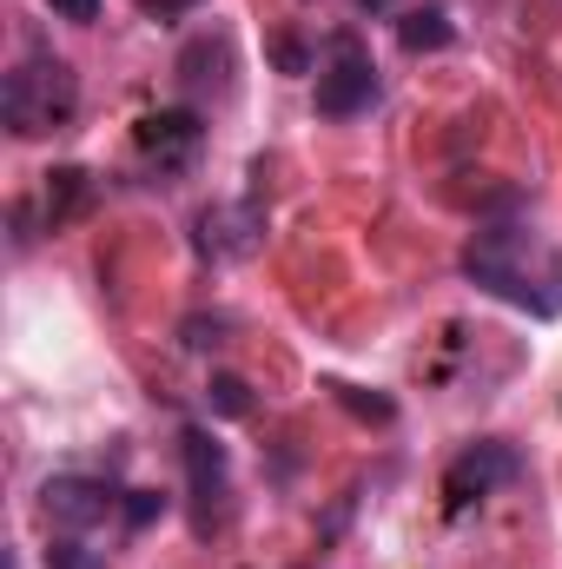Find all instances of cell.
<instances>
[{
  "instance_id": "cell-1",
  "label": "cell",
  "mask_w": 562,
  "mask_h": 569,
  "mask_svg": "<svg viewBox=\"0 0 562 569\" xmlns=\"http://www.w3.org/2000/svg\"><path fill=\"white\" fill-rule=\"evenodd\" d=\"M463 272L483 291L536 311V318H556L562 311V259L543 252V239L523 232V226H483L470 239V252H463Z\"/></svg>"
},
{
  "instance_id": "cell-13",
  "label": "cell",
  "mask_w": 562,
  "mask_h": 569,
  "mask_svg": "<svg viewBox=\"0 0 562 569\" xmlns=\"http://www.w3.org/2000/svg\"><path fill=\"white\" fill-rule=\"evenodd\" d=\"M152 517H165V497H159V490H127V523L145 530Z\"/></svg>"
},
{
  "instance_id": "cell-15",
  "label": "cell",
  "mask_w": 562,
  "mask_h": 569,
  "mask_svg": "<svg viewBox=\"0 0 562 569\" xmlns=\"http://www.w3.org/2000/svg\"><path fill=\"white\" fill-rule=\"evenodd\" d=\"M47 569H100V557H80V543H53Z\"/></svg>"
},
{
  "instance_id": "cell-6",
  "label": "cell",
  "mask_w": 562,
  "mask_h": 569,
  "mask_svg": "<svg viewBox=\"0 0 562 569\" xmlns=\"http://www.w3.org/2000/svg\"><path fill=\"white\" fill-rule=\"evenodd\" d=\"M145 166H159V172H179V166H192L199 159V146H205V127H199V113H145L140 133H133Z\"/></svg>"
},
{
  "instance_id": "cell-9",
  "label": "cell",
  "mask_w": 562,
  "mask_h": 569,
  "mask_svg": "<svg viewBox=\"0 0 562 569\" xmlns=\"http://www.w3.org/2000/svg\"><path fill=\"white\" fill-rule=\"evenodd\" d=\"M398 40H404V53H443L456 40V27L443 7H411V13H398Z\"/></svg>"
},
{
  "instance_id": "cell-16",
  "label": "cell",
  "mask_w": 562,
  "mask_h": 569,
  "mask_svg": "<svg viewBox=\"0 0 562 569\" xmlns=\"http://www.w3.org/2000/svg\"><path fill=\"white\" fill-rule=\"evenodd\" d=\"M272 60H279L284 73H304V47L298 40H272Z\"/></svg>"
},
{
  "instance_id": "cell-4",
  "label": "cell",
  "mask_w": 562,
  "mask_h": 569,
  "mask_svg": "<svg viewBox=\"0 0 562 569\" xmlns=\"http://www.w3.org/2000/svg\"><path fill=\"white\" fill-rule=\"evenodd\" d=\"M516 477V457L503 450V443H476V450H463L450 470H443V510L450 517H463L470 503H483L496 483H510Z\"/></svg>"
},
{
  "instance_id": "cell-17",
  "label": "cell",
  "mask_w": 562,
  "mask_h": 569,
  "mask_svg": "<svg viewBox=\"0 0 562 569\" xmlns=\"http://www.w3.org/2000/svg\"><path fill=\"white\" fill-rule=\"evenodd\" d=\"M192 7H205V0H145L152 20H179V13H192Z\"/></svg>"
},
{
  "instance_id": "cell-10",
  "label": "cell",
  "mask_w": 562,
  "mask_h": 569,
  "mask_svg": "<svg viewBox=\"0 0 562 569\" xmlns=\"http://www.w3.org/2000/svg\"><path fill=\"white\" fill-rule=\"evenodd\" d=\"M87 199H93V179H87L80 166H60V172H53V186H47V219H53V226H67V219H80V212H87Z\"/></svg>"
},
{
  "instance_id": "cell-7",
  "label": "cell",
  "mask_w": 562,
  "mask_h": 569,
  "mask_svg": "<svg viewBox=\"0 0 562 569\" xmlns=\"http://www.w3.org/2000/svg\"><path fill=\"white\" fill-rule=\"evenodd\" d=\"M259 206H205L199 212V252L205 259H245L259 246Z\"/></svg>"
},
{
  "instance_id": "cell-12",
  "label": "cell",
  "mask_w": 562,
  "mask_h": 569,
  "mask_svg": "<svg viewBox=\"0 0 562 569\" xmlns=\"http://www.w3.org/2000/svg\"><path fill=\"white\" fill-rule=\"evenodd\" d=\"M205 398H212V411H219V418H245V411H252V398H245V385H239V378H212V391H205Z\"/></svg>"
},
{
  "instance_id": "cell-14",
  "label": "cell",
  "mask_w": 562,
  "mask_h": 569,
  "mask_svg": "<svg viewBox=\"0 0 562 569\" xmlns=\"http://www.w3.org/2000/svg\"><path fill=\"white\" fill-rule=\"evenodd\" d=\"M53 20H73V27H93L100 20V0H47Z\"/></svg>"
},
{
  "instance_id": "cell-2",
  "label": "cell",
  "mask_w": 562,
  "mask_h": 569,
  "mask_svg": "<svg viewBox=\"0 0 562 569\" xmlns=\"http://www.w3.org/2000/svg\"><path fill=\"white\" fill-rule=\"evenodd\" d=\"M0 113H7V133H13V140H40V133L73 127V113H80V80H73V67L53 60V53L20 60V67L7 73V87H0Z\"/></svg>"
},
{
  "instance_id": "cell-8",
  "label": "cell",
  "mask_w": 562,
  "mask_h": 569,
  "mask_svg": "<svg viewBox=\"0 0 562 569\" xmlns=\"http://www.w3.org/2000/svg\"><path fill=\"white\" fill-rule=\"evenodd\" d=\"M179 443H185V477H192L199 503H219V497H225V450H219V437L192 425Z\"/></svg>"
},
{
  "instance_id": "cell-11",
  "label": "cell",
  "mask_w": 562,
  "mask_h": 569,
  "mask_svg": "<svg viewBox=\"0 0 562 569\" xmlns=\"http://www.w3.org/2000/svg\"><path fill=\"white\" fill-rule=\"evenodd\" d=\"M331 391H338V405H344V411H358V418H371V425H391V418H398V405H391V398H364L358 385H331Z\"/></svg>"
},
{
  "instance_id": "cell-5",
  "label": "cell",
  "mask_w": 562,
  "mask_h": 569,
  "mask_svg": "<svg viewBox=\"0 0 562 569\" xmlns=\"http://www.w3.org/2000/svg\"><path fill=\"white\" fill-rule=\"evenodd\" d=\"M40 510L60 523V530H93L120 510V497L100 483V477H47L40 483Z\"/></svg>"
},
{
  "instance_id": "cell-3",
  "label": "cell",
  "mask_w": 562,
  "mask_h": 569,
  "mask_svg": "<svg viewBox=\"0 0 562 569\" xmlns=\"http://www.w3.org/2000/svg\"><path fill=\"white\" fill-rule=\"evenodd\" d=\"M371 100H378V67H371V53L351 33H338L331 60L318 67V113L324 120H358Z\"/></svg>"
}]
</instances>
